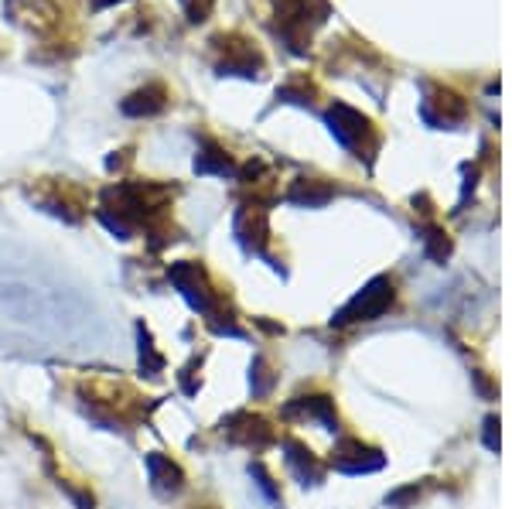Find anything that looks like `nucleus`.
<instances>
[{
	"label": "nucleus",
	"instance_id": "obj_1",
	"mask_svg": "<svg viewBox=\"0 0 512 509\" xmlns=\"http://www.w3.org/2000/svg\"><path fill=\"white\" fill-rule=\"evenodd\" d=\"M393 305V284L386 277H376L362 287L359 294L332 318V325H355V322H376L386 315V308Z\"/></svg>",
	"mask_w": 512,
	"mask_h": 509
},
{
	"label": "nucleus",
	"instance_id": "obj_2",
	"mask_svg": "<svg viewBox=\"0 0 512 509\" xmlns=\"http://www.w3.org/2000/svg\"><path fill=\"white\" fill-rule=\"evenodd\" d=\"M171 284L185 294V301L202 315H216V294H212L209 281H205V270L198 264H175L171 267Z\"/></svg>",
	"mask_w": 512,
	"mask_h": 509
},
{
	"label": "nucleus",
	"instance_id": "obj_3",
	"mask_svg": "<svg viewBox=\"0 0 512 509\" xmlns=\"http://www.w3.org/2000/svg\"><path fill=\"white\" fill-rule=\"evenodd\" d=\"M222 434H226L233 445H246V448H263L274 441L270 424L256 414H233L229 421H222Z\"/></svg>",
	"mask_w": 512,
	"mask_h": 509
},
{
	"label": "nucleus",
	"instance_id": "obj_4",
	"mask_svg": "<svg viewBox=\"0 0 512 509\" xmlns=\"http://www.w3.org/2000/svg\"><path fill=\"white\" fill-rule=\"evenodd\" d=\"M335 469L345 472V475H362V472H376L383 469L386 458L379 455L376 448L362 445V441H342V445L335 448Z\"/></svg>",
	"mask_w": 512,
	"mask_h": 509
},
{
	"label": "nucleus",
	"instance_id": "obj_5",
	"mask_svg": "<svg viewBox=\"0 0 512 509\" xmlns=\"http://www.w3.org/2000/svg\"><path fill=\"white\" fill-rule=\"evenodd\" d=\"M147 475H151V489L158 496H178L185 489V472H181L178 462H171L161 451H151L147 455Z\"/></svg>",
	"mask_w": 512,
	"mask_h": 509
},
{
	"label": "nucleus",
	"instance_id": "obj_6",
	"mask_svg": "<svg viewBox=\"0 0 512 509\" xmlns=\"http://www.w3.org/2000/svg\"><path fill=\"white\" fill-rule=\"evenodd\" d=\"M164 106H168V89H164L161 82H151V86L137 89L130 100H123V113H127V117H154Z\"/></svg>",
	"mask_w": 512,
	"mask_h": 509
},
{
	"label": "nucleus",
	"instance_id": "obj_7",
	"mask_svg": "<svg viewBox=\"0 0 512 509\" xmlns=\"http://www.w3.org/2000/svg\"><path fill=\"white\" fill-rule=\"evenodd\" d=\"M287 417H311V421H321L325 428H338V417H335V407L328 397H297L291 404L284 407Z\"/></svg>",
	"mask_w": 512,
	"mask_h": 509
},
{
	"label": "nucleus",
	"instance_id": "obj_8",
	"mask_svg": "<svg viewBox=\"0 0 512 509\" xmlns=\"http://www.w3.org/2000/svg\"><path fill=\"white\" fill-rule=\"evenodd\" d=\"M328 120H332V130H335L338 141L349 144V147H352L355 141H359V137L366 134V127H369V123L362 120L359 113H352V110H349V106H335V110L328 113Z\"/></svg>",
	"mask_w": 512,
	"mask_h": 509
},
{
	"label": "nucleus",
	"instance_id": "obj_9",
	"mask_svg": "<svg viewBox=\"0 0 512 509\" xmlns=\"http://www.w3.org/2000/svg\"><path fill=\"white\" fill-rule=\"evenodd\" d=\"M287 465H291V469L297 472V479L304 482V486H315V482L321 479V465H318V458L311 455L308 448L301 445V441H287Z\"/></svg>",
	"mask_w": 512,
	"mask_h": 509
},
{
	"label": "nucleus",
	"instance_id": "obj_10",
	"mask_svg": "<svg viewBox=\"0 0 512 509\" xmlns=\"http://www.w3.org/2000/svg\"><path fill=\"white\" fill-rule=\"evenodd\" d=\"M195 171L198 175H233V161L216 144H205V151L195 158Z\"/></svg>",
	"mask_w": 512,
	"mask_h": 509
},
{
	"label": "nucleus",
	"instance_id": "obj_11",
	"mask_svg": "<svg viewBox=\"0 0 512 509\" xmlns=\"http://www.w3.org/2000/svg\"><path fill=\"white\" fill-rule=\"evenodd\" d=\"M137 342H140V369H144L147 376H158L164 369V356L154 349V339H151V332H147L144 325L137 328Z\"/></svg>",
	"mask_w": 512,
	"mask_h": 509
},
{
	"label": "nucleus",
	"instance_id": "obj_12",
	"mask_svg": "<svg viewBox=\"0 0 512 509\" xmlns=\"http://www.w3.org/2000/svg\"><path fill=\"white\" fill-rule=\"evenodd\" d=\"M250 383H253V393H256V397H263V393L270 390V383H274V376H270L267 359H263V356H256V359H253V366H250Z\"/></svg>",
	"mask_w": 512,
	"mask_h": 509
},
{
	"label": "nucleus",
	"instance_id": "obj_13",
	"mask_svg": "<svg viewBox=\"0 0 512 509\" xmlns=\"http://www.w3.org/2000/svg\"><path fill=\"white\" fill-rule=\"evenodd\" d=\"M250 475L256 479V486H260L263 492H267L270 499H277V489H274V482H270V475L263 472V465H250Z\"/></svg>",
	"mask_w": 512,
	"mask_h": 509
},
{
	"label": "nucleus",
	"instance_id": "obj_14",
	"mask_svg": "<svg viewBox=\"0 0 512 509\" xmlns=\"http://www.w3.org/2000/svg\"><path fill=\"white\" fill-rule=\"evenodd\" d=\"M216 4V0H185L188 14H192V21H205V14H209V7Z\"/></svg>",
	"mask_w": 512,
	"mask_h": 509
},
{
	"label": "nucleus",
	"instance_id": "obj_15",
	"mask_svg": "<svg viewBox=\"0 0 512 509\" xmlns=\"http://www.w3.org/2000/svg\"><path fill=\"white\" fill-rule=\"evenodd\" d=\"M110 4H120V0H93V7H110Z\"/></svg>",
	"mask_w": 512,
	"mask_h": 509
}]
</instances>
